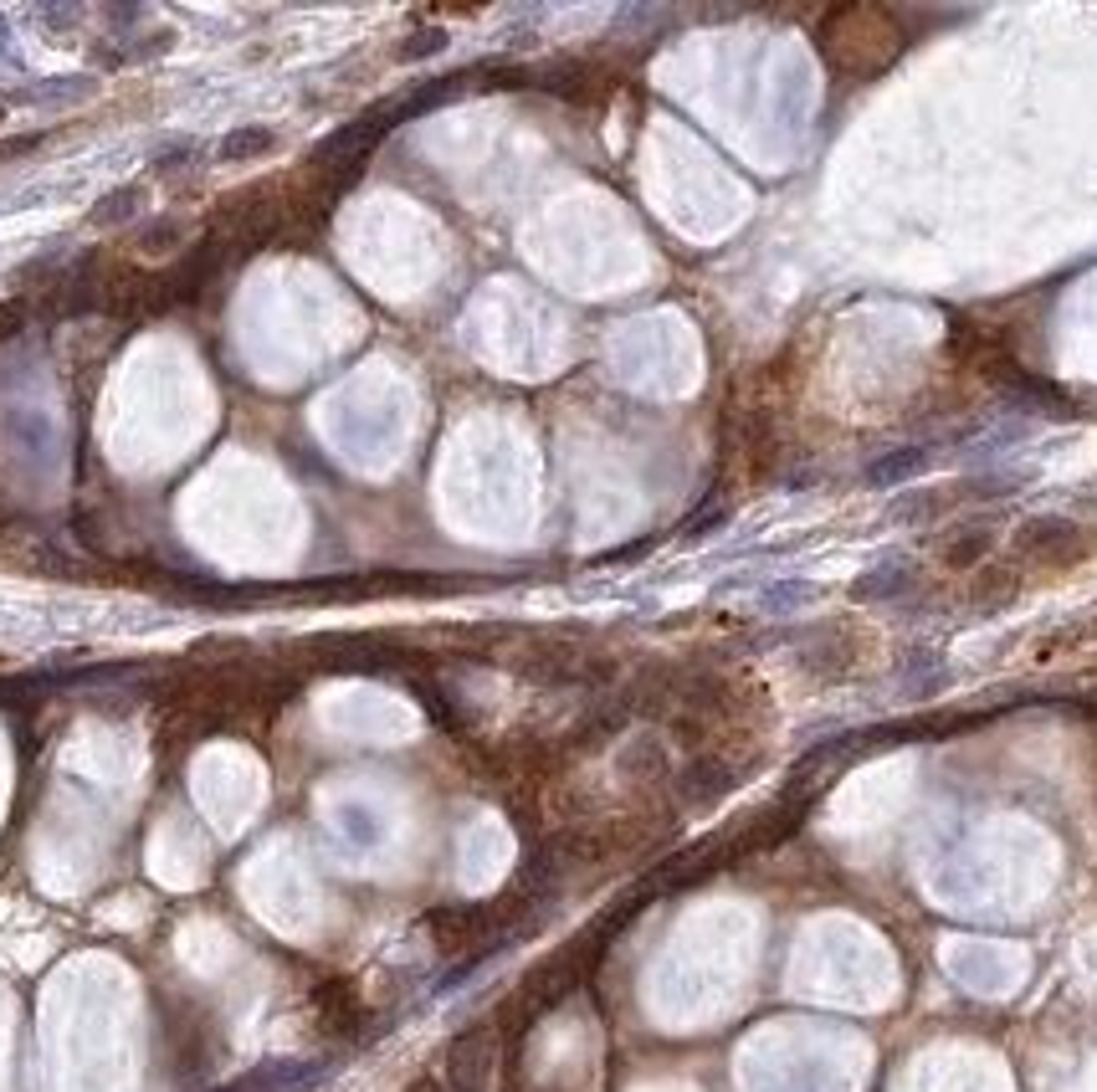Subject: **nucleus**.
<instances>
[{
  "label": "nucleus",
  "mask_w": 1097,
  "mask_h": 1092,
  "mask_svg": "<svg viewBox=\"0 0 1097 1092\" xmlns=\"http://www.w3.org/2000/svg\"><path fill=\"white\" fill-rule=\"evenodd\" d=\"M277 150V134L272 129H231V134L216 144V154L226 159V165H252V159H262V154Z\"/></svg>",
  "instance_id": "3"
},
{
  "label": "nucleus",
  "mask_w": 1097,
  "mask_h": 1092,
  "mask_svg": "<svg viewBox=\"0 0 1097 1092\" xmlns=\"http://www.w3.org/2000/svg\"><path fill=\"white\" fill-rule=\"evenodd\" d=\"M913 585V574L908 565H882V570H872V580H857V601H872V595H897V590H908Z\"/></svg>",
  "instance_id": "5"
},
{
  "label": "nucleus",
  "mask_w": 1097,
  "mask_h": 1092,
  "mask_svg": "<svg viewBox=\"0 0 1097 1092\" xmlns=\"http://www.w3.org/2000/svg\"><path fill=\"white\" fill-rule=\"evenodd\" d=\"M929 447H903V452H887V456H878L872 467H867V483L872 488H897V483H908L913 472H923L929 467Z\"/></svg>",
  "instance_id": "2"
},
{
  "label": "nucleus",
  "mask_w": 1097,
  "mask_h": 1092,
  "mask_svg": "<svg viewBox=\"0 0 1097 1092\" xmlns=\"http://www.w3.org/2000/svg\"><path fill=\"white\" fill-rule=\"evenodd\" d=\"M144 205V190L139 186H123V190H114V195H103L98 201V211L87 216V226H119V221H129Z\"/></svg>",
  "instance_id": "4"
},
{
  "label": "nucleus",
  "mask_w": 1097,
  "mask_h": 1092,
  "mask_svg": "<svg viewBox=\"0 0 1097 1092\" xmlns=\"http://www.w3.org/2000/svg\"><path fill=\"white\" fill-rule=\"evenodd\" d=\"M180 236H186V226H180V221H154L150 232L139 236V247H144V252H175V247H180Z\"/></svg>",
  "instance_id": "6"
},
{
  "label": "nucleus",
  "mask_w": 1097,
  "mask_h": 1092,
  "mask_svg": "<svg viewBox=\"0 0 1097 1092\" xmlns=\"http://www.w3.org/2000/svg\"><path fill=\"white\" fill-rule=\"evenodd\" d=\"M985 549H990V534H975V538L964 534L959 544H949V549H944V565H949V570H969V565H975Z\"/></svg>",
  "instance_id": "7"
},
{
  "label": "nucleus",
  "mask_w": 1097,
  "mask_h": 1092,
  "mask_svg": "<svg viewBox=\"0 0 1097 1092\" xmlns=\"http://www.w3.org/2000/svg\"><path fill=\"white\" fill-rule=\"evenodd\" d=\"M488 1067H492V1036L488 1031H467V1036H456L452 1052H446V1082H452L456 1092H482Z\"/></svg>",
  "instance_id": "1"
},
{
  "label": "nucleus",
  "mask_w": 1097,
  "mask_h": 1092,
  "mask_svg": "<svg viewBox=\"0 0 1097 1092\" xmlns=\"http://www.w3.org/2000/svg\"><path fill=\"white\" fill-rule=\"evenodd\" d=\"M446 47V32H421V36H410L406 47H401V62H416V57H431V51Z\"/></svg>",
  "instance_id": "8"
}]
</instances>
